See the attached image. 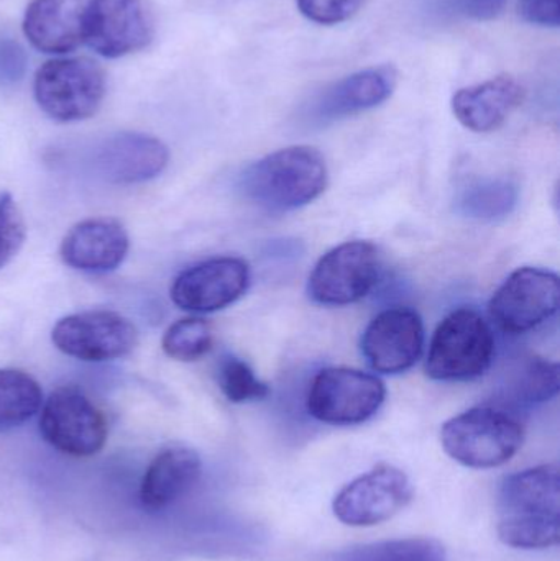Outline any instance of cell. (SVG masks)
Masks as SVG:
<instances>
[{"mask_svg": "<svg viewBox=\"0 0 560 561\" xmlns=\"http://www.w3.org/2000/svg\"><path fill=\"white\" fill-rule=\"evenodd\" d=\"M397 81V71L391 66L354 72L315 95L302 108V122L309 127H325L378 107L391 98Z\"/></svg>", "mask_w": 560, "mask_h": 561, "instance_id": "12", "label": "cell"}, {"mask_svg": "<svg viewBox=\"0 0 560 561\" xmlns=\"http://www.w3.org/2000/svg\"><path fill=\"white\" fill-rule=\"evenodd\" d=\"M519 15L533 25L558 28L560 22L559 0H522Z\"/></svg>", "mask_w": 560, "mask_h": 561, "instance_id": "32", "label": "cell"}, {"mask_svg": "<svg viewBox=\"0 0 560 561\" xmlns=\"http://www.w3.org/2000/svg\"><path fill=\"white\" fill-rule=\"evenodd\" d=\"M92 0H33L23 16V33L39 51L65 55L84 42Z\"/></svg>", "mask_w": 560, "mask_h": 561, "instance_id": "17", "label": "cell"}, {"mask_svg": "<svg viewBox=\"0 0 560 561\" xmlns=\"http://www.w3.org/2000/svg\"><path fill=\"white\" fill-rule=\"evenodd\" d=\"M525 442L518 419L502 409L473 408L449 419L441 428L444 451L472 470H492L508 463Z\"/></svg>", "mask_w": 560, "mask_h": 561, "instance_id": "2", "label": "cell"}, {"mask_svg": "<svg viewBox=\"0 0 560 561\" xmlns=\"http://www.w3.org/2000/svg\"><path fill=\"white\" fill-rule=\"evenodd\" d=\"M130 240L118 220L98 217L76 224L62 239L59 255L69 268L108 273L124 263Z\"/></svg>", "mask_w": 560, "mask_h": 561, "instance_id": "16", "label": "cell"}, {"mask_svg": "<svg viewBox=\"0 0 560 561\" xmlns=\"http://www.w3.org/2000/svg\"><path fill=\"white\" fill-rule=\"evenodd\" d=\"M424 327L420 313L393 307L378 313L362 336V353L375 371L398 375L416 365L423 353Z\"/></svg>", "mask_w": 560, "mask_h": 561, "instance_id": "14", "label": "cell"}, {"mask_svg": "<svg viewBox=\"0 0 560 561\" xmlns=\"http://www.w3.org/2000/svg\"><path fill=\"white\" fill-rule=\"evenodd\" d=\"M217 381L222 394L236 404L262 401L270 394L268 385L260 381L253 369L237 356L229 355L220 359Z\"/></svg>", "mask_w": 560, "mask_h": 561, "instance_id": "27", "label": "cell"}, {"mask_svg": "<svg viewBox=\"0 0 560 561\" xmlns=\"http://www.w3.org/2000/svg\"><path fill=\"white\" fill-rule=\"evenodd\" d=\"M25 49L15 39H0V84H13L25 76Z\"/></svg>", "mask_w": 560, "mask_h": 561, "instance_id": "31", "label": "cell"}, {"mask_svg": "<svg viewBox=\"0 0 560 561\" xmlns=\"http://www.w3.org/2000/svg\"><path fill=\"white\" fill-rule=\"evenodd\" d=\"M249 283L250 270L243 260L220 256L180 273L171 286V299L187 312H216L239 300Z\"/></svg>", "mask_w": 560, "mask_h": 561, "instance_id": "13", "label": "cell"}, {"mask_svg": "<svg viewBox=\"0 0 560 561\" xmlns=\"http://www.w3.org/2000/svg\"><path fill=\"white\" fill-rule=\"evenodd\" d=\"M38 382L19 369H0V432L20 427L42 408Z\"/></svg>", "mask_w": 560, "mask_h": 561, "instance_id": "23", "label": "cell"}, {"mask_svg": "<svg viewBox=\"0 0 560 561\" xmlns=\"http://www.w3.org/2000/svg\"><path fill=\"white\" fill-rule=\"evenodd\" d=\"M170 151L151 135L118 131L91 141L84 163L99 180L111 184H138L153 180L167 168Z\"/></svg>", "mask_w": 560, "mask_h": 561, "instance_id": "9", "label": "cell"}, {"mask_svg": "<svg viewBox=\"0 0 560 561\" xmlns=\"http://www.w3.org/2000/svg\"><path fill=\"white\" fill-rule=\"evenodd\" d=\"M203 474V461L187 447H170L157 455L145 470L140 503L145 510L163 511L186 496Z\"/></svg>", "mask_w": 560, "mask_h": 561, "instance_id": "19", "label": "cell"}, {"mask_svg": "<svg viewBox=\"0 0 560 561\" xmlns=\"http://www.w3.org/2000/svg\"><path fill=\"white\" fill-rule=\"evenodd\" d=\"M385 385L370 373L352 368H325L309 386L308 412L329 425H358L380 411Z\"/></svg>", "mask_w": 560, "mask_h": 561, "instance_id": "6", "label": "cell"}, {"mask_svg": "<svg viewBox=\"0 0 560 561\" xmlns=\"http://www.w3.org/2000/svg\"><path fill=\"white\" fill-rule=\"evenodd\" d=\"M499 507L500 516H559V468L539 465L503 478Z\"/></svg>", "mask_w": 560, "mask_h": 561, "instance_id": "20", "label": "cell"}, {"mask_svg": "<svg viewBox=\"0 0 560 561\" xmlns=\"http://www.w3.org/2000/svg\"><path fill=\"white\" fill-rule=\"evenodd\" d=\"M493 356L495 339L489 322L477 310L462 307L434 332L426 371L436 381H470L490 368Z\"/></svg>", "mask_w": 560, "mask_h": 561, "instance_id": "3", "label": "cell"}, {"mask_svg": "<svg viewBox=\"0 0 560 561\" xmlns=\"http://www.w3.org/2000/svg\"><path fill=\"white\" fill-rule=\"evenodd\" d=\"M43 438L69 457H94L107 442V421L101 409L76 388L49 394L39 415Z\"/></svg>", "mask_w": 560, "mask_h": 561, "instance_id": "7", "label": "cell"}, {"mask_svg": "<svg viewBox=\"0 0 560 561\" xmlns=\"http://www.w3.org/2000/svg\"><path fill=\"white\" fill-rule=\"evenodd\" d=\"M559 392V366L541 356H532L523 363L516 376L515 394L525 404L551 401Z\"/></svg>", "mask_w": 560, "mask_h": 561, "instance_id": "26", "label": "cell"}, {"mask_svg": "<svg viewBox=\"0 0 560 561\" xmlns=\"http://www.w3.org/2000/svg\"><path fill=\"white\" fill-rule=\"evenodd\" d=\"M328 561H447V550L439 540L410 537L348 547Z\"/></svg>", "mask_w": 560, "mask_h": 561, "instance_id": "22", "label": "cell"}, {"mask_svg": "<svg viewBox=\"0 0 560 561\" xmlns=\"http://www.w3.org/2000/svg\"><path fill=\"white\" fill-rule=\"evenodd\" d=\"M362 5L364 0H298L299 12L319 25L347 22Z\"/></svg>", "mask_w": 560, "mask_h": 561, "instance_id": "30", "label": "cell"}, {"mask_svg": "<svg viewBox=\"0 0 560 561\" xmlns=\"http://www.w3.org/2000/svg\"><path fill=\"white\" fill-rule=\"evenodd\" d=\"M519 191L506 178H482L470 181L457 194L456 209L469 219L496 222L505 219L518 204Z\"/></svg>", "mask_w": 560, "mask_h": 561, "instance_id": "21", "label": "cell"}, {"mask_svg": "<svg viewBox=\"0 0 560 561\" xmlns=\"http://www.w3.org/2000/svg\"><path fill=\"white\" fill-rule=\"evenodd\" d=\"M496 536L516 550H548L560 540L559 516H500Z\"/></svg>", "mask_w": 560, "mask_h": 561, "instance_id": "24", "label": "cell"}, {"mask_svg": "<svg viewBox=\"0 0 560 561\" xmlns=\"http://www.w3.org/2000/svg\"><path fill=\"white\" fill-rule=\"evenodd\" d=\"M508 0H433V12L449 19L487 22L496 19L505 10Z\"/></svg>", "mask_w": 560, "mask_h": 561, "instance_id": "29", "label": "cell"}, {"mask_svg": "<svg viewBox=\"0 0 560 561\" xmlns=\"http://www.w3.org/2000/svg\"><path fill=\"white\" fill-rule=\"evenodd\" d=\"M153 30L141 0H92L84 42L104 58H122L144 49Z\"/></svg>", "mask_w": 560, "mask_h": 561, "instance_id": "15", "label": "cell"}, {"mask_svg": "<svg viewBox=\"0 0 560 561\" xmlns=\"http://www.w3.org/2000/svg\"><path fill=\"white\" fill-rule=\"evenodd\" d=\"M328 164L316 148L288 147L250 164L240 176L247 199L272 213L308 206L328 187Z\"/></svg>", "mask_w": 560, "mask_h": 561, "instance_id": "1", "label": "cell"}, {"mask_svg": "<svg viewBox=\"0 0 560 561\" xmlns=\"http://www.w3.org/2000/svg\"><path fill=\"white\" fill-rule=\"evenodd\" d=\"M214 343L213 327L199 317L178 320L163 336V350L178 362H196L210 352Z\"/></svg>", "mask_w": 560, "mask_h": 561, "instance_id": "25", "label": "cell"}, {"mask_svg": "<svg viewBox=\"0 0 560 561\" xmlns=\"http://www.w3.org/2000/svg\"><path fill=\"white\" fill-rule=\"evenodd\" d=\"M25 242V222L9 194L0 196V268L12 262Z\"/></svg>", "mask_w": 560, "mask_h": 561, "instance_id": "28", "label": "cell"}, {"mask_svg": "<svg viewBox=\"0 0 560 561\" xmlns=\"http://www.w3.org/2000/svg\"><path fill=\"white\" fill-rule=\"evenodd\" d=\"M413 497L410 477L393 465L380 463L335 494L332 513L344 526L367 529L393 519Z\"/></svg>", "mask_w": 560, "mask_h": 561, "instance_id": "5", "label": "cell"}, {"mask_svg": "<svg viewBox=\"0 0 560 561\" xmlns=\"http://www.w3.org/2000/svg\"><path fill=\"white\" fill-rule=\"evenodd\" d=\"M525 88L513 76H496L480 84L459 89L453 98L457 121L477 134H489L505 124L522 105Z\"/></svg>", "mask_w": 560, "mask_h": 561, "instance_id": "18", "label": "cell"}, {"mask_svg": "<svg viewBox=\"0 0 560 561\" xmlns=\"http://www.w3.org/2000/svg\"><path fill=\"white\" fill-rule=\"evenodd\" d=\"M559 307V278L548 270H516L493 294L490 317L506 333H526L551 319Z\"/></svg>", "mask_w": 560, "mask_h": 561, "instance_id": "11", "label": "cell"}, {"mask_svg": "<svg viewBox=\"0 0 560 561\" xmlns=\"http://www.w3.org/2000/svg\"><path fill=\"white\" fill-rule=\"evenodd\" d=\"M380 278V253L370 242H345L325 253L309 276L308 293L322 306H348L370 294Z\"/></svg>", "mask_w": 560, "mask_h": 561, "instance_id": "8", "label": "cell"}, {"mask_svg": "<svg viewBox=\"0 0 560 561\" xmlns=\"http://www.w3.org/2000/svg\"><path fill=\"white\" fill-rule=\"evenodd\" d=\"M36 104L56 122L92 117L105 95V75L89 58H58L45 62L33 82Z\"/></svg>", "mask_w": 560, "mask_h": 561, "instance_id": "4", "label": "cell"}, {"mask_svg": "<svg viewBox=\"0 0 560 561\" xmlns=\"http://www.w3.org/2000/svg\"><path fill=\"white\" fill-rule=\"evenodd\" d=\"M56 348L84 362H111L134 352L138 332L127 317L112 310H85L56 323Z\"/></svg>", "mask_w": 560, "mask_h": 561, "instance_id": "10", "label": "cell"}]
</instances>
